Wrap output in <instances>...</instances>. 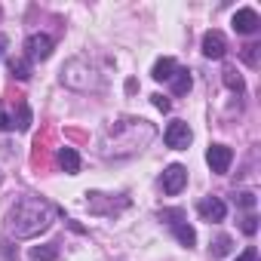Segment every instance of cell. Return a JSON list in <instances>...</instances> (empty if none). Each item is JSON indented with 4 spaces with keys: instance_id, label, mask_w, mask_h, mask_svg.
Returning <instances> with one entry per match:
<instances>
[{
    "instance_id": "obj_1",
    "label": "cell",
    "mask_w": 261,
    "mask_h": 261,
    "mask_svg": "<svg viewBox=\"0 0 261 261\" xmlns=\"http://www.w3.org/2000/svg\"><path fill=\"white\" fill-rule=\"evenodd\" d=\"M49 224H53V209L40 197H22V200H16V206L7 215V230H10V237H19V240L37 237Z\"/></svg>"
},
{
    "instance_id": "obj_2",
    "label": "cell",
    "mask_w": 261,
    "mask_h": 261,
    "mask_svg": "<svg viewBox=\"0 0 261 261\" xmlns=\"http://www.w3.org/2000/svg\"><path fill=\"white\" fill-rule=\"evenodd\" d=\"M163 142H166V148H172V151H185V148L191 145V126L181 123V120L169 123L166 133H163Z\"/></svg>"
},
{
    "instance_id": "obj_3",
    "label": "cell",
    "mask_w": 261,
    "mask_h": 261,
    "mask_svg": "<svg viewBox=\"0 0 261 261\" xmlns=\"http://www.w3.org/2000/svg\"><path fill=\"white\" fill-rule=\"evenodd\" d=\"M160 185H163V191H166L169 197L181 194V188L188 185V169H185V166H178V163L166 166V169H163V178H160Z\"/></svg>"
},
{
    "instance_id": "obj_4",
    "label": "cell",
    "mask_w": 261,
    "mask_h": 261,
    "mask_svg": "<svg viewBox=\"0 0 261 261\" xmlns=\"http://www.w3.org/2000/svg\"><path fill=\"white\" fill-rule=\"evenodd\" d=\"M230 160H233V151H230L227 145H212V148L206 151V163H209L212 172H218V175H224V172L230 169Z\"/></svg>"
},
{
    "instance_id": "obj_5",
    "label": "cell",
    "mask_w": 261,
    "mask_h": 261,
    "mask_svg": "<svg viewBox=\"0 0 261 261\" xmlns=\"http://www.w3.org/2000/svg\"><path fill=\"white\" fill-rule=\"evenodd\" d=\"M25 49H28V59H49L53 56V37H46V34H31L28 37V43H25Z\"/></svg>"
},
{
    "instance_id": "obj_6",
    "label": "cell",
    "mask_w": 261,
    "mask_h": 261,
    "mask_svg": "<svg viewBox=\"0 0 261 261\" xmlns=\"http://www.w3.org/2000/svg\"><path fill=\"white\" fill-rule=\"evenodd\" d=\"M258 25H261V19H258L255 10H249V7L237 10V16H233V31H240V34H255Z\"/></svg>"
},
{
    "instance_id": "obj_7",
    "label": "cell",
    "mask_w": 261,
    "mask_h": 261,
    "mask_svg": "<svg viewBox=\"0 0 261 261\" xmlns=\"http://www.w3.org/2000/svg\"><path fill=\"white\" fill-rule=\"evenodd\" d=\"M224 53H227L224 34L221 31H206V37H203V56L206 59H221Z\"/></svg>"
},
{
    "instance_id": "obj_8",
    "label": "cell",
    "mask_w": 261,
    "mask_h": 261,
    "mask_svg": "<svg viewBox=\"0 0 261 261\" xmlns=\"http://www.w3.org/2000/svg\"><path fill=\"white\" fill-rule=\"evenodd\" d=\"M200 215L206 218V221H224V215H227V206L218 200V197H206V200H200Z\"/></svg>"
},
{
    "instance_id": "obj_9",
    "label": "cell",
    "mask_w": 261,
    "mask_h": 261,
    "mask_svg": "<svg viewBox=\"0 0 261 261\" xmlns=\"http://www.w3.org/2000/svg\"><path fill=\"white\" fill-rule=\"evenodd\" d=\"M59 166L68 172V175H77L80 172V154L74 148H59Z\"/></svg>"
},
{
    "instance_id": "obj_10",
    "label": "cell",
    "mask_w": 261,
    "mask_h": 261,
    "mask_svg": "<svg viewBox=\"0 0 261 261\" xmlns=\"http://www.w3.org/2000/svg\"><path fill=\"white\" fill-rule=\"evenodd\" d=\"M172 74H175V62L172 59H160L157 65H154V80H172Z\"/></svg>"
},
{
    "instance_id": "obj_11",
    "label": "cell",
    "mask_w": 261,
    "mask_h": 261,
    "mask_svg": "<svg viewBox=\"0 0 261 261\" xmlns=\"http://www.w3.org/2000/svg\"><path fill=\"white\" fill-rule=\"evenodd\" d=\"M172 89H175V95H185V92L191 89V74H188L185 68H175V74H172Z\"/></svg>"
},
{
    "instance_id": "obj_12",
    "label": "cell",
    "mask_w": 261,
    "mask_h": 261,
    "mask_svg": "<svg viewBox=\"0 0 261 261\" xmlns=\"http://www.w3.org/2000/svg\"><path fill=\"white\" fill-rule=\"evenodd\" d=\"M10 74H13L16 80H28V77H31V62H28V59H13V62H10Z\"/></svg>"
},
{
    "instance_id": "obj_13",
    "label": "cell",
    "mask_w": 261,
    "mask_h": 261,
    "mask_svg": "<svg viewBox=\"0 0 261 261\" xmlns=\"http://www.w3.org/2000/svg\"><path fill=\"white\" fill-rule=\"evenodd\" d=\"M13 126H19V129H28V126H31V108H28V101H19V105H16Z\"/></svg>"
},
{
    "instance_id": "obj_14",
    "label": "cell",
    "mask_w": 261,
    "mask_h": 261,
    "mask_svg": "<svg viewBox=\"0 0 261 261\" xmlns=\"http://www.w3.org/2000/svg\"><path fill=\"white\" fill-rule=\"evenodd\" d=\"M172 230H175V237H178V243L181 246H194L197 243V233H194V227H188V224H172Z\"/></svg>"
},
{
    "instance_id": "obj_15",
    "label": "cell",
    "mask_w": 261,
    "mask_h": 261,
    "mask_svg": "<svg viewBox=\"0 0 261 261\" xmlns=\"http://www.w3.org/2000/svg\"><path fill=\"white\" fill-rule=\"evenodd\" d=\"M56 255H59V249L49 243V246H34L31 249V258L34 261H56Z\"/></svg>"
},
{
    "instance_id": "obj_16",
    "label": "cell",
    "mask_w": 261,
    "mask_h": 261,
    "mask_svg": "<svg viewBox=\"0 0 261 261\" xmlns=\"http://www.w3.org/2000/svg\"><path fill=\"white\" fill-rule=\"evenodd\" d=\"M224 83H227V89H233V92H243V77H240L233 68H227V71H224Z\"/></svg>"
},
{
    "instance_id": "obj_17",
    "label": "cell",
    "mask_w": 261,
    "mask_h": 261,
    "mask_svg": "<svg viewBox=\"0 0 261 261\" xmlns=\"http://www.w3.org/2000/svg\"><path fill=\"white\" fill-rule=\"evenodd\" d=\"M227 252H230V237H218L215 246H212V255L221 258V255H227Z\"/></svg>"
},
{
    "instance_id": "obj_18",
    "label": "cell",
    "mask_w": 261,
    "mask_h": 261,
    "mask_svg": "<svg viewBox=\"0 0 261 261\" xmlns=\"http://www.w3.org/2000/svg\"><path fill=\"white\" fill-rule=\"evenodd\" d=\"M258 49L261 46H243V62L252 65V68H258Z\"/></svg>"
},
{
    "instance_id": "obj_19",
    "label": "cell",
    "mask_w": 261,
    "mask_h": 261,
    "mask_svg": "<svg viewBox=\"0 0 261 261\" xmlns=\"http://www.w3.org/2000/svg\"><path fill=\"white\" fill-rule=\"evenodd\" d=\"M160 218H166L169 224H181L185 212H181V209H163V212H160Z\"/></svg>"
},
{
    "instance_id": "obj_20",
    "label": "cell",
    "mask_w": 261,
    "mask_h": 261,
    "mask_svg": "<svg viewBox=\"0 0 261 261\" xmlns=\"http://www.w3.org/2000/svg\"><path fill=\"white\" fill-rule=\"evenodd\" d=\"M237 206H243V209H252V206H255V194H249V191L237 194Z\"/></svg>"
},
{
    "instance_id": "obj_21",
    "label": "cell",
    "mask_w": 261,
    "mask_h": 261,
    "mask_svg": "<svg viewBox=\"0 0 261 261\" xmlns=\"http://www.w3.org/2000/svg\"><path fill=\"white\" fill-rule=\"evenodd\" d=\"M255 230H258V218H255V215H246V218H243V233L252 237Z\"/></svg>"
},
{
    "instance_id": "obj_22",
    "label": "cell",
    "mask_w": 261,
    "mask_h": 261,
    "mask_svg": "<svg viewBox=\"0 0 261 261\" xmlns=\"http://www.w3.org/2000/svg\"><path fill=\"white\" fill-rule=\"evenodd\" d=\"M237 261H258V249H255V246H249V249H246Z\"/></svg>"
},
{
    "instance_id": "obj_23",
    "label": "cell",
    "mask_w": 261,
    "mask_h": 261,
    "mask_svg": "<svg viewBox=\"0 0 261 261\" xmlns=\"http://www.w3.org/2000/svg\"><path fill=\"white\" fill-rule=\"evenodd\" d=\"M0 129H4V133H10V129H13V120H10L7 111H0Z\"/></svg>"
},
{
    "instance_id": "obj_24",
    "label": "cell",
    "mask_w": 261,
    "mask_h": 261,
    "mask_svg": "<svg viewBox=\"0 0 261 261\" xmlns=\"http://www.w3.org/2000/svg\"><path fill=\"white\" fill-rule=\"evenodd\" d=\"M154 98V108H160V111H169V98L166 95H151Z\"/></svg>"
},
{
    "instance_id": "obj_25",
    "label": "cell",
    "mask_w": 261,
    "mask_h": 261,
    "mask_svg": "<svg viewBox=\"0 0 261 261\" xmlns=\"http://www.w3.org/2000/svg\"><path fill=\"white\" fill-rule=\"evenodd\" d=\"M4 258L13 261V246H10V243H4Z\"/></svg>"
},
{
    "instance_id": "obj_26",
    "label": "cell",
    "mask_w": 261,
    "mask_h": 261,
    "mask_svg": "<svg viewBox=\"0 0 261 261\" xmlns=\"http://www.w3.org/2000/svg\"><path fill=\"white\" fill-rule=\"evenodd\" d=\"M4 49H7V37H0V56H4Z\"/></svg>"
}]
</instances>
